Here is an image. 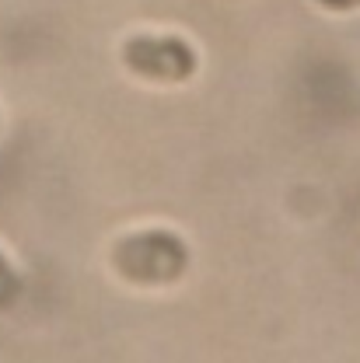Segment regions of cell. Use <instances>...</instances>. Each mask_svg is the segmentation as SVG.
I'll list each match as a JSON object with an SVG mask.
<instances>
[{"instance_id":"cell-1","label":"cell","mask_w":360,"mask_h":363,"mask_svg":"<svg viewBox=\"0 0 360 363\" xmlns=\"http://www.w3.org/2000/svg\"><path fill=\"white\" fill-rule=\"evenodd\" d=\"M112 266L136 286H168L189 269V248L179 234L151 227L116 241Z\"/></svg>"},{"instance_id":"cell-2","label":"cell","mask_w":360,"mask_h":363,"mask_svg":"<svg viewBox=\"0 0 360 363\" xmlns=\"http://www.w3.org/2000/svg\"><path fill=\"white\" fill-rule=\"evenodd\" d=\"M123 67L154 84H182L196 74L200 56L179 35H133L123 43Z\"/></svg>"},{"instance_id":"cell-3","label":"cell","mask_w":360,"mask_h":363,"mask_svg":"<svg viewBox=\"0 0 360 363\" xmlns=\"http://www.w3.org/2000/svg\"><path fill=\"white\" fill-rule=\"evenodd\" d=\"M18 294H21V279H18L14 266L0 255V311L11 308V304L18 301Z\"/></svg>"},{"instance_id":"cell-4","label":"cell","mask_w":360,"mask_h":363,"mask_svg":"<svg viewBox=\"0 0 360 363\" xmlns=\"http://www.w3.org/2000/svg\"><path fill=\"white\" fill-rule=\"evenodd\" d=\"M325 11H357L360 0H318Z\"/></svg>"}]
</instances>
